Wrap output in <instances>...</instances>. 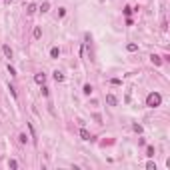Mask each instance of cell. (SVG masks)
<instances>
[{
  "mask_svg": "<svg viewBox=\"0 0 170 170\" xmlns=\"http://www.w3.org/2000/svg\"><path fill=\"white\" fill-rule=\"evenodd\" d=\"M78 134H80V138H82V140H90V132H88L86 128H80V132H78Z\"/></svg>",
  "mask_w": 170,
  "mask_h": 170,
  "instance_id": "4",
  "label": "cell"
},
{
  "mask_svg": "<svg viewBox=\"0 0 170 170\" xmlns=\"http://www.w3.org/2000/svg\"><path fill=\"white\" fill-rule=\"evenodd\" d=\"M34 80H36L38 84H44V82H46V74H34Z\"/></svg>",
  "mask_w": 170,
  "mask_h": 170,
  "instance_id": "6",
  "label": "cell"
},
{
  "mask_svg": "<svg viewBox=\"0 0 170 170\" xmlns=\"http://www.w3.org/2000/svg\"><path fill=\"white\" fill-rule=\"evenodd\" d=\"M146 168H148V170H156V164H154V162H148Z\"/></svg>",
  "mask_w": 170,
  "mask_h": 170,
  "instance_id": "18",
  "label": "cell"
},
{
  "mask_svg": "<svg viewBox=\"0 0 170 170\" xmlns=\"http://www.w3.org/2000/svg\"><path fill=\"white\" fill-rule=\"evenodd\" d=\"M8 72H10V76H16V70H14L10 64H8Z\"/></svg>",
  "mask_w": 170,
  "mask_h": 170,
  "instance_id": "19",
  "label": "cell"
},
{
  "mask_svg": "<svg viewBox=\"0 0 170 170\" xmlns=\"http://www.w3.org/2000/svg\"><path fill=\"white\" fill-rule=\"evenodd\" d=\"M146 156H150V158L154 156V146H148V148H146Z\"/></svg>",
  "mask_w": 170,
  "mask_h": 170,
  "instance_id": "13",
  "label": "cell"
},
{
  "mask_svg": "<svg viewBox=\"0 0 170 170\" xmlns=\"http://www.w3.org/2000/svg\"><path fill=\"white\" fill-rule=\"evenodd\" d=\"M130 12H132V8H130V6H126V8H124V14H126V16H130Z\"/></svg>",
  "mask_w": 170,
  "mask_h": 170,
  "instance_id": "21",
  "label": "cell"
},
{
  "mask_svg": "<svg viewBox=\"0 0 170 170\" xmlns=\"http://www.w3.org/2000/svg\"><path fill=\"white\" fill-rule=\"evenodd\" d=\"M132 128H134V130H136V132H138V134H140V132H142V126H140V124H134V126H132Z\"/></svg>",
  "mask_w": 170,
  "mask_h": 170,
  "instance_id": "20",
  "label": "cell"
},
{
  "mask_svg": "<svg viewBox=\"0 0 170 170\" xmlns=\"http://www.w3.org/2000/svg\"><path fill=\"white\" fill-rule=\"evenodd\" d=\"M40 10H42V12H48V10H50V4H48V2H44L42 6H40Z\"/></svg>",
  "mask_w": 170,
  "mask_h": 170,
  "instance_id": "15",
  "label": "cell"
},
{
  "mask_svg": "<svg viewBox=\"0 0 170 170\" xmlns=\"http://www.w3.org/2000/svg\"><path fill=\"white\" fill-rule=\"evenodd\" d=\"M28 130H30V138H32V142L36 144V140H38V138H36V130H34V126H32L30 122H28Z\"/></svg>",
  "mask_w": 170,
  "mask_h": 170,
  "instance_id": "3",
  "label": "cell"
},
{
  "mask_svg": "<svg viewBox=\"0 0 170 170\" xmlns=\"http://www.w3.org/2000/svg\"><path fill=\"white\" fill-rule=\"evenodd\" d=\"M26 12H28V14H34V12H36V6H34V4H30V6H28V10H26Z\"/></svg>",
  "mask_w": 170,
  "mask_h": 170,
  "instance_id": "16",
  "label": "cell"
},
{
  "mask_svg": "<svg viewBox=\"0 0 170 170\" xmlns=\"http://www.w3.org/2000/svg\"><path fill=\"white\" fill-rule=\"evenodd\" d=\"M82 92H84V94H90V92H92V86H90V84H84Z\"/></svg>",
  "mask_w": 170,
  "mask_h": 170,
  "instance_id": "14",
  "label": "cell"
},
{
  "mask_svg": "<svg viewBox=\"0 0 170 170\" xmlns=\"http://www.w3.org/2000/svg\"><path fill=\"white\" fill-rule=\"evenodd\" d=\"M106 102H108V106H116V104H118V100H116L114 94H108V96H106Z\"/></svg>",
  "mask_w": 170,
  "mask_h": 170,
  "instance_id": "2",
  "label": "cell"
},
{
  "mask_svg": "<svg viewBox=\"0 0 170 170\" xmlns=\"http://www.w3.org/2000/svg\"><path fill=\"white\" fill-rule=\"evenodd\" d=\"M150 60H152V64H156V66H160V64H162V58H160L158 54H152V56H150Z\"/></svg>",
  "mask_w": 170,
  "mask_h": 170,
  "instance_id": "5",
  "label": "cell"
},
{
  "mask_svg": "<svg viewBox=\"0 0 170 170\" xmlns=\"http://www.w3.org/2000/svg\"><path fill=\"white\" fill-rule=\"evenodd\" d=\"M160 104H162V96H160L158 92H150V94L146 96V106L156 108V106H160Z\"/></svg>",
  "mask_w": 170,
  "mask_h": 170,
  "instance_id": "1",
  "label": "cell"
},
{
  "mask_svg": "<svg viewBox=\"0 0 170 170\" xmlns=\"http://www.w3.org/2000/svg\"><path fill=\"white\" fill-rule=\"evenodd\" d=\"M4 2H6V4H10V2H12V0H4Z\"/></svg>",
  "mask_w": 170,
  "mask_h": 170,
  "instance_id": "22",
  "label": "cell"
},
{
  "mask_svg": "<svg viewBox=\"0 0 170 170\" xmlns=\"http://www.w3.org/2000/svg\"><path fill=\"white\" fill-rule=\"evenodd\" d=\"M54 80H56V82H62V80H64V74H62L60 70H56V72H54Z\"/></svg>",
  "mask_w": 170,
  "mask_h": 170,
  "instance_id": "8",
  "label": "cell"
},
{
  "mask_svg": "<svg viewBox=\"0 0 170 170\" xmlns=\"http://www.w3.org/2000/svg\"><path fill=\"white\" fill-rule=\"evenodd\" d=\"M8 166L14 170V168H18V162H16V160H10V162H8Z\"/></svg>",
  "mask_w": 170,
  "mask_h": 170,
  "instance_id": "17",
  "label": "cell"
},
{
  "mask_svg": "<svg viewBox=\"0 0 170 170\" xmlns=\"http://www.w3.org/2000/svg\"><path fill=\"white\" fill-rule=\"evenodd\" d=\"M32 36H34V38L38 40V38L42 36V28H38V26H36V28H34V32H32Z\"/></svg>",
  "mask_w": 170,
  "mask_h": 170,
  "instance_id": "10",
  "label": "cell"
},
{
  "mask_svg": "<svg viewBox=\"0 0 170 170\" xmlns=\"http://www.w3.org/2000/svg\"><path fill=\"white\" fill-rule=\"evenodd\" d=\"M26 140H28V138H26V134H24V132H22V134H18V142H20V144H26Z\"/></svg>",
  "mask_w": 170,
  "mask_h": 170,
  "instance_id": "12",
  "label": "cell"
},
{
  "mask_svg": "<svg viewBox=\"0 0 170 170\" xmlns=\"http://www.w3.org/2000/svg\"><path fill=\"white\" fill-rule=\"evenodd\" d=\"M50 56H52V58H58V56H60V50H58L56 46H54V48H50Z\"/></svg>",
  "mask_w": 170,
  "mask_h": 170,
  "instance_id": "11",
  "label": "cell"
},
{
  "mask_svg": "<svg viewBox=\"0 0 170 170\" xmlns=\"http://www.w3.org/2000/svg\"><path fill=\"white\" fill-rule=\"evenodd\" d=\"M2 52H4V56H6V58H12V50H10V46H6V44H4V46H2Z\"/></svg>",
  "mask_w": 170,
  "mask_h": 170,
  "instance_id": "7",
  "label": "cell"
},
{
  "mask_svg": "<svg viewBox=\"0 0 170 170\" xmlns=\"http://www.w3.org/2000/svg\"><path fill=\"white\" fill-rule=\"evenodd\" d=\"M126 50H128V52H136V50H138V44H134V42L126 44Z\"/></svg>",
  "mask_w": 170,
  "mask_h": 170,
  "instance_id": "9",
  "label": "cell"
}]
</instances>
